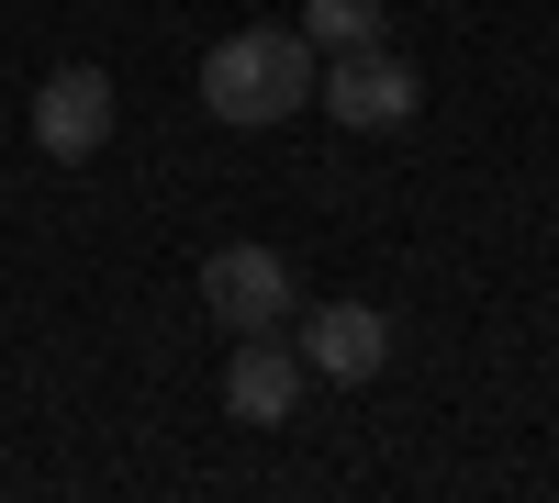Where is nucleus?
Listing matches in <instances>:
<instances>
[{"label": "nucleus", "instance_id": "obj_4", "mask_svg": "<svg viewBox=\"0 0 559 503\" xmlns=\"http://www.w3.org/2000/svg\"><path fill=\"white\" fill-rule=\"evenodd\" d=\"M202 313L224 336H280L302 313V291H292V258L280 247H213L202 258Z\"/></svg>", "mask_w": 559, "mask_h": 503}, {"label": "nucleus", "instance_id": "obj_5", "mask_svg": "<svg viewBox=\"0 0 559 503\" xmlns=\"http://www.w3.org/2000/svg\"><path fill=\"white\" fill-rule=\"evenodd\" d=\"M302 370L313 381H381L392 370V313L381 302H313L302 313Z\"/></svg>", "mask_w": 559, "mask_h": 503}, {"label": "nucleus", "instance_id": "obj_7", "mask_svg": "<svg viewBox=\"0 0 559 503\" xmlns=\"http://www.w3.org/2000/svg\"><path fill=\"white\" fill-rule=\"evenodd\" d=\"M302 45H313V57H358V45H392V0H302Z\"/></svg>", "mask_w": 559, "mask_h": 503}, {"label": "nucleus", "instance_id": "obj_2", "mask_svg": "<svg viewBox=\"0 0 559 503\" xmlns=\"http://www.w3.org/2000/svg\"><path fill=\"white\" fill-rule=\"evenodd\" d=\"M313 101L336 112L347 134H403L426 112V68H403L392 45H358V57H324L313 68Z\"/></svg>", "mask_w": 559, "mask_h": 503}, {"label": "nucleus", "instance_id": "obj_1", "mask_svg": "<svg viewBox=\"0 0 559 503\" xmlns=\"http://www.w3.org/2000/svg\"><path fill=\"white\" fill-rule=\"evenodd\" d=\"M313 45H302V23H247V34H224L213 57H202V112L213 123H292L302 101H313Z\"/></svg>", "mask_w": 559, "mask_h": 503}, {"label": "nucleus", "instance_id": "obj_3", "mask_svg": "<svg viewBox=\"0 0 559 503\" xmlns=\"http://www.w3.org/2000/svg\"><path fill=\"white\" fill-rule=\"evenodd\" d=\"M112 123H123V89H112V68H90V57L45 68V89H34V157L79 168V157H102V146H112Z\"/></svg>", "mask_w": 559, "mask_h": 503}, {"label": "nucleus", "instance_id": "obj_6", "mask_svg": "<svg viewBox=\"0 0 559 503\" xmlns=\"http://www.w3.org/2000/svg\"><path fill=\"white\" fill-rule=\"evenodd\" d=\"M302 392H313L302 347H280V336H236V358H224V415H236V426H292V415H302Z\"/></svg>", "mask_w": 559, "mask_h": 503}]
</instances>
